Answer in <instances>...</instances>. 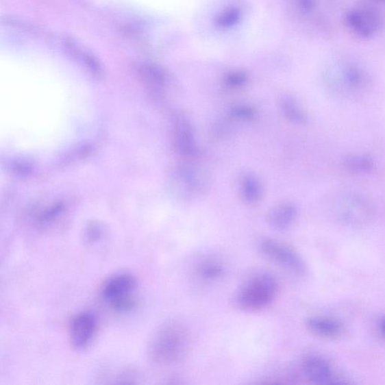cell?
<instances>
[{"mask_svg": "<svg viewBox=\"0 0 385 385\" xmlns=\"http://www.w3.org/2000/svg\"><path fill=\"white\" fill-rule=\"evenodd\" d=\"M345 167L353 173H367L372 171L373 162L365 156H353L346 160Z\"/></svg>", "mask_w": 385, "mask_h": 385, "instance_id": "obj_16", "label": "cell"}, {"mask_svg": "<svg viewBox=\"0 0 385 385\" xmlns=\"http://www.w3.org/2000/svg\"><path fill=\"white\" fill-rule=\"evenodd\" d=\"M329 82L331 88L337 93L350 95L364 88L366 79L358 68L343 65L334 67Z\"/></svg>", "mask_w": 385, "mask_h": 385, "instance_id": "obj_7", "label": "cell"}, {"mask_svg": "<svg viewBox=\"0 0 385 385\" xmlns=\"http://www.w3.org/2000/svg\"><path fill=\"white\" fill-rule=\"evenodd\" d=\"M196 273L199 280L205 283H213L224 277L225 266L218 259L206 258L197 264Z\"/></svg>", "mask_w": 385, "mask_h": 385, "instance_id": "obj_13", "label": "cell"}, {"mask_svg": "<svg viewBox=\"0 0 385 385\" xmlns=\"http://www.w3.org/2000/svg\"><path fill=\"white\" fill-rule=\"evenodd\" d=\"M345 21L350 32L362 40L373 38L383 26V18L380 12L368 7L350 10L346 14Z\"/></svg>", "mask_w": 385, "mask_h": 385, "instance_id": "obj_5", "label": "cell"}, {"mask_svg": "<svg viewBox=\"0 0 385 385\" xmlns=\"http://www.w3.org/2000/svg\"><path fill=\"white\" fill-rule=\"evenodd\" d=\"M303 371L308 380L317 384H337L327 362L319 356L307 357L303 362Z\"/></svg>", "mask_w": 385, "mask_h": 385, "instance_id": "obj_9", "label": "cell"}, {"mask_svg": "<svg viewBox=\"0 0 385 385\" xmlns=\"http://www.w3.org/2000/svg\"><path fill=\"white\" fill-rule=\"evenodd\" d=\"M248 77L243 72H233L227 75L225 83L229 88H240L245 86Z\"/></svg>", "mask_w": 385, "mask_h": 385, "instance_id": "obj_19", "label": "cell"}, {"mask_svg": "<svg viewBox=\"0 0 385 385\" xmlns=\"http://www.w3.org/2000/svg\"><path fill=\"white\" fill-rule=\"evenodd\" d=\"M190 334L184 323L169 319L156 329L148 343V357L153 365L169 367L178 363L189 349Z\"/></svg>", "mask_w": 385, "mask_h": 385, "instance_id": "obj_1", "label": "cell"}, {"mask_svg": "<svg viewBox=\"0 0 385 385\" xmlns=\"http://www.w3.org/2000/svg\"><path fill=\"white\" fill-rule=\"evenodd\" d=\"M306 325L312 334L323 338L337 337L343 331L340 322L326 317H311L306 320Z\"/></svg>", "mask_w": 385, "mask_h": 385, "instance_id": "obj_11", "label": "cell"}, {"mask_svg": "<svg viewBox=\"0 0 385 385\" xmlns=\"http://www.w3.org/2000/svg\"><path fill=\"white\" fill-rule=\"evenodd\" d=\"M374 1L380 2V3H385V0H374Z\"/></svg>", "mask_w": 385, "mask_h": 385, "instance_id": "obj_23", "label": "cell"}, {"mask_svg": "<svg viewBox=\"0 0 385 385\" xmlns=\"http://www.w3.org/2000/svg\"><path fill=\"white\" fill-rule=\"evenodd\" d=\"M380 328H381L382 334L385 337V318H384L381 321Z\"/></svg>", "mask_w": 385, "mask_h": 385, "instance_id": "obj_22", "label": "cell"}, {"mask_svg": "<svg viewBox=\"0 0 385 385\" xmlns=\"http://www.w3.org/2000/svg\"><path fill=\"white\" fill-rule=\"evenodd\" d=\"M240 19V11L236 9H229L219 15L217 18V25L221 27H229L237 24Z\"/></svg>", "mask_w": 385, "mask_h": 385, "instance_id": "obj_17", "label": "cell"}, {"mask_svg": "<svg viewBox=\"0 0 385 385\" xmlns=\"http://www.w3.org/2000/svg\"><path fill=\"white\" fill-rule=\"evenodd\" d=\"M337 211L341 217L348 221H363L369 217L371 210L369 206L356 196H345L337 202Z\"/></svg>", "mask_w": 385, "mask_h": 385, "instance_id": "obj_10", "label": "cell"}, {"mask_svg": "<svg viewBox=\"0 0 385 385\" xmlns=\"http://www.w3.org/2000/svg\"><path fill=\"white\" fill-rule=\"evenodd\" d=\"M242 191L246 202L253 204L259 201L261 197V187L259 182L251 175H246L242 182Z\"/></svg>", "mask_w": 385, "mask_h": 385, "instance_id": "obj_14", "label": "cell"}, {"mask_svg": "<svg viewBox=\"0 0 385 385\" xmlns=\"http://www.w3.org/2000/svg\"><path fill=\"white\" fill-rule=\"evenodd\" d=\"M102 234L99 228L97 226L90 227L86 233L87 240L90 243H96L100 238H101Z\"/></svg>", "mask_w": 385, "mask_h": 385, "instance_id": "obj_20", "label": "cell"}, {"mask_svg": "<svg viewBox=\"0 0 385 385\" xmlns=\"http://www.w3.org/2000/svg\"><path fill=\"white\" fill-rule=\"evenodd\" d=\"M136 288L137 282L132 275L120 273L113 275L103 284L101 295L112 310L127 312L136 306Z\"/></svg>", "mask_w": 385, "mask_h": 385, "instance_id": "obj_3", "label": "cell"}, {"mask_svg": "<svg viewBox=\"0 0 385 385\" xmlns=\"http://www.w3.org/2000/svg\"><path fill=\"white\" fill-rule=\"evenodd\" d=\"M98 330L96 315L84 311L75 315L71 323V340L73 348L86 351L94 343Z\"/></svg>", "mask_w": 385, "mask_h": 385, "instance_id": "obj_6", "label": "cell"}, {"mask_svg": "<svg viewBox=\"0 0 385 385\" xmlns=\"http://www.w3.org/2000/svg\"><path fill=\"white\" fill-rule=\"evenodd\" d=\"M231 116L243 121H250L255 119L256 112L252 107L248 105H238L234 107L230 112Z\"/></svg>", "mask_w": 385, "mask_h": 385, "instance_id": "obj_18", "label": "cell"}, {"mask_svg": "<svg viewBox=\"0 0 385 385\" xmlns=\"http://www.w3.org/2000/svg\"><path fill=\"white\" fill-rule=\"evenodd\" d=\"M280 292V283L274 275L260 273L251 277L238 290L236 303L240 309L258 312L271 306Z\"/></svg>", "mask_w": 385, "mask_h": 385, "instance_id": "obj_2", "label": "cell"}, {"mask_svg": "<svg viewBox=\"0 0 385 385\" xmlns=\"http://www.w3.org/2000/svg\"><path fill=\"white\" fill-rule=\"evenodd\" d=\"M297 5L303 12H311L315 5V0H295Z\"/></svg>", "mask_w": 385, "mask_h": 385, "instance_id": "obj_21", "label": "cell"}, {"mask_svg": "<svg viewBox=\"0 0 385 385\" xmlns=\"http://www.w3.org/2000/svg\"><path fill=\"white\" fill-rule=\"evenodd\" d=\"M297 216V207L292 203H283L269 212V225L275 229H286L294 224Z\"/></svg>", "mask_w": 385, "mask_h": 385, "instance_id": "obj_12", "label": "cell"}, {"mask_svg": "<svg viewBox=\"0 0 385 385\" xmlns=\"http://www.w3.org/2000/svg\"><path fill=\"white\" fill-rule=\"evenodd\" d=\"M174 144L179 155L186 160L192 159L197 156V149L194 129L189 120L182 114L174 118Z\"/></svg>", "mask_w": 385, "mask_h": 385, "instance_id": "obj_8", "label": "cell"}, {"mask_svg": "<svg viewBox=\"0 0 385 385\" xmlns=\"http://www.w3.org/2000/svg\"><path fill=\"white\" fill-rule=\"evenodd\" d=\"M262 253L273 263L297 275H304L306 266L299 253L288 245L274 238H266L259 243Z\"/></svg>", "mask_w": 385, "mask_h": 385, "instance_id": "obj_4", "label": "cell"}, {"mask_svg": "<svg viewBox=\"0 0 385 385\" xmlns=\"http://www.w3.org/2000/svg\"><path fill=\"white\" fill-rule=\"evenodd\" d=\"M282 110L286 117L291 122L295 123V124L303 125L307 121L304 112L298 106L295 100L290 97L283 99Z\"/></svg>", "mask_w": 385, "mask_h": 385, "instance_id": "obj_15", "label": "cell"}]
</instances>
